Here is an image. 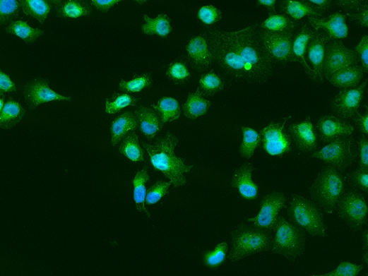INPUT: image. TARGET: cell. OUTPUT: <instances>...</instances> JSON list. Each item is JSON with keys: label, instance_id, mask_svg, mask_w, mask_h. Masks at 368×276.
<instances>
[{"label": "cell", "instance_id": "6da1fadb", "mask_svg": "<svg viewBox=\"0 0 368 276\" xmlns=\"http://www.w3.org/2000/svg\"><path fill=\"white\" fill-rule=\"evenodd\" d=\"M258 24L235 32L208 30L206 41L221 73L237 83L263 84L275 72V62L259 39Z\"/></svg>", "mask_w": 368, "mask_h": 276}, {"label": "cell", "instance_id": "7a4b0ae2", "mask_svg": "<svg viewBox=\"0 0 368 276\" xmlns=\"http://www.w3.org/2000/svg\"><path fill=\"white\" fill-rule=\"evenodd\" d=\"M179 138L175 133L167 131L164 137H158L154 145H148L141 140V144L148 151L153 166L163 172L176 188L184 186L186 180L184 173L190 172L194 166H186L183 158L177 157L174 150Z\"/></svg>", "mask_w": 368, "mask_h": 276}, {"label": "cell", "instance_id": "3957f363", "mask_svg": "<svg viewBox=\"0 0 368 276\" xmlns=\"http://www.w3.org/2000/svg\"><path fill=\"white\" fill-rule=\"evenodd\" d=\"M231 236L232 248L227 258L233 262L272 249L273 237L266 229L242 224L232 231Z\"/></svg>", "mask_w": 368, "mask_h": 276}, {"label": "cell", "instance_id": "277c9868", "mask_svg": "<svg viewBox=\"0 0 368 276\" xmlns=\"http://www.w3.org/2000/svg\"><path fill=\"white\" fill-rule=\"evenodd\" d=\"M346 181L342 172L336 168L328 166L319 173L309 192L314 203L327 213L333 212L337 203L345 192Z\"/></svg>", "mask_w": 368, "mask_h": 276}, {"label": "cell", "instance_id": "5b68a950", "mask_svg": "<svg viewBox=\"0 0 368 276\" xmlns=\"http://www.w3.org/2000/svg\"><path fill=\"white\" fill-rule=\"evenodd\" d=\"M292 198L288 209L291 224L311 236H325L324 216L318 205L299 194H292Z\"/></svg>", "mask_w": 368, "mask_h": 276}, {"label": "cell", "instance_id": "8992f818", "mask_svg": "<svg viewBox=\"0 0 368 276\" xmlns=\"http://www.w3.org/2000/svg\"><path fill=\"white\" fill-rule=\"evenodd\" d=\"M271 251L280 254L291 261L301 256L304 251L305 235L284 217H279L275 227Z\"/></svg>", "mask_w": 368, "mask_h": 276}, {"label": "cell", "instance_id": "52a82bcc", "mask_svg": "<svg viewBox=\"0 0 368 276\" xmlns=\"http://www.w3.org/2000/svg\"><path fill=\"white\" fill-rule=\"evenodd\" d=\"M357 155L355 140L350 136L331 142L321 150L314 152L311 157L319 159L343 173L356 162Z\"/></svg>", "mask_w": 368, "mask_h": 276}, {"label": "cell", "instance_id": "ba28073f", "mask_svg": "<svg viewBox=\"0 0 368 276\" xmlns=\"http://www.w3.org/2000/svg\"><path fill=\"white\" fill-rule=\"evenodd\" d=\"M338 216L353 230L361 229L367 221V205L357 190L345 192L337 203Z\"/></svg>", "mask_w": 368, "mask_h": 276}, {"label": "cell", "instance_id": "9c48e42d", "mask_svg": "<svg viewBox=\"0 0 368 276\" xmlns=\"http://www.w3.org/2000/svg\"><path fill=\"white\" fill-rule=\"evenodd\" d=\"M360 62L356 52L346 47L343 41L331 40L325 47L322 64V76L328 80L337 71L358 65Z\"/></svg>", "mask_w": 368, "mask_h": 276}, {"label": "cell", "instance_id": "30bf717a", "mask_svg": "<svg viewBox=\"0 0 368 276\" xmlns=\"http://www.w3.org/2000/svg\"><path fill=\"white\" fill-rule=\"evenodd\" d=\"M291 116L279 123H271L259 131L263 147L269 155L282 157L291 150L292 139L285 129V123Z\"/></svg>", "mask_w": 368, "mask_h": 276}, {"label": "cell", "instance_id": "8fae6325", "mask_svg": "<svg viewBox=\"0 0 368 276\" xmlns=\"http://www.w3.org/2000/svg\"><path fill=\"white\" fill-rule=\"evenodd\" d=\"M259 39L268 54L275 61H295L292 53L293 32L259 31Z\"/></svg>", "mask_w": 368, "mask_h": 276}, {"label": "cell", "instance_id": "7c38bea8", "mask_svg": "<svg viewBox=\"0 0 368 276\" xmlns=\"http://www.w3.org/2000/svg\"><path fill=\"white\" fill-rule=\"evenodd\" d=\"M287 199L283 193L273 192L265 196L260 202V211L254 218H249L248 222H254V226L274 231L279 218L280 211L286 208Z\"/></svg>", "mask_w": 368, "mask_h": 276}, {"label": "cell", "instance_id": "4fadbf2b", "mask_svg": "<svg viewBox=\"0 0 368 276\" xmlns=\"http://www.w3.org/2000/svg\"><path fill=\"white\" fill-rule=\"evenodd\" d=\"M367 80L355 89H343L331 102V110L342 119H353L363 100Z\"/></svg>", "mask_w": 368, "mask_h": 276}, {"label": "cell", "instance_id": "5bb4252c", "mask_svg": "<svg viewBox=\"0 0 368 276\" xmlns=\"http://www.w3.org/2000/svg\"><path fill=\"white\" fill-rule=\"evenodd\" d=\"M23 95L30 111L42 104L52 101H71V97L62 96L52 90L47 79L38 78L25 84Z\"/></svg>", "mask_w": 368, "mask_h": 276}, {"label": "cell", "instance_id": "9a60e30c", "mask_svg": "<svg viewBox=\"0 0 368 276\" xmlns=\"http://www.w3.org/2000/svg\"><path fill=\"white\" fill-rule=\"evenodd\" d=\"M330 41L328 35L325 32L315 31L305 51V60L313 71L316 83H322L325 80L322 76L323 59H324L325 47Z\"/></svg>", "mask_w": 368, "mask_h": 276}, {"label": "cell", "instance_id": "2e32d148", "mask_svg": "<svg viewBox=\"0 0 368 276\" xmlns=\"http://www.w3.org/2000/svg\"><path fill=\"white\" fill-rule=\"evenodd\" d=\"M316 128L320 133V139L324 143H331L337 139L352 136L355 131L351 124L333 115L322 116Z\"/></svg>", "mask_w": 368, "mask_h": 276}, {"label": "cell", "instance_id": "e0dca14e", "mask_svg": "<svg viewBox=\"0 0 368 276\" xmlns=\"http://www.w3.org/2000/svg\"><path fill=\"white\" fill-rule=\"evenodd\" d=\"M308 20L316 32H325L331 41L348 37L346 16L343 13H335L323 18L308 16Z\"/></svg>", "mask_w": 368, "mask_h": 276}, {"label": "cell", "instance_id": "ac0fdd59", "mask_svg": "<svg viewBox=\"0 0 368 276\" xmlns=\"http://www.w3.org/2000/svg\"><path fill=\"white\" fill-rule=\"evenodd\" d=\"M186 49L188 62L197 72H204L212 66L213 59L206 41V33L193 38L188 43Z\"/></svg>", "mask_w": 368, "mask_h": 276}, {"label": "cell", "instance_id": "d6986e66", "mask_svg": "<svg viewBox=\"0 0 368 276\" xmlns=\"http://www.w3.org/2000/svg\"><path fill=\"white\" fill-rule=\"evenodd\" d=\"M289 131L296 147L302 152L310 153L317 149V133L309 116L302 122L292 124Z\"/></svg>", "mask_w": 368, "mask_h": 276}, {"label": "cell", "instance_id": "ffe728a7", "mask_svg": "<svg viewBox=\"0 0 368 276\" xmlns=\"http://www.w3.org/2000/svg\"><path fill=\"white\" fill-rule=\"evenodd\" d=\"M255 170L254 164L247 163L237 168L233 172L231 186L238 189L242 197L247 200H254L257 198L258 186L252 180V174Z\"/></svg>", "mask_w": 368, "mask_h": 276}, {"label": "cell", "instance_id": "44dd1931", "mask_svg": "<svg viewBox=\"0 0 368 276\" xmlns=\"http://www.w3.org/2000/svg\"><path fill=\"white\" fill-rule=\"evenodd\" d=\"M314 32L315 31H313L307 23L303 24L297 35H295V40H292V53L295 61L300 62L305 73L312 82L315 83L313 71L305 60V51H307L308 43Z\"/></svg>", "mask_w": 368, "mask_h": 276}, {"label": "cell", "instance_id": "7402d4cb", "mask_svg": "<svg viewBox=\"0 0 368 276\" xmlns=\"http://www.w3.org/2000/svg\"><path fill=\"white\" fill-rule=\"evenodd\" d=\"M364 72L362 66L352 65L337 71L328 81L331 85L340 89L355 88L361 83Z\"/></svg>", "mask_w": 368, "mask_h": 276}, {"label": "cell", "instance_id": "603a6c76", "mask_svg": "<svg viewBox=\"0 0 368 276\" xmlns=\"http://www.w3.org/2000/svg\"><path fill=\"white\" fill-rule=\"evenodd\" d=\"M50 2L56 6L57 16L65 19H76L93 12L91 5L83 0H51Z\"/></svg>", "mask_w": 368, "mask_h": 276}, {"label": "cell", "instance_id": "cb8c5ba5", "mask_svg": "<svg viewBox=\"0 0 368 276\" xmlns=\"http://www.w3.org/2000/svg\"><path fill=\"white\" fill-rule=\"evenodd\" d=\"M134 116L141 123V131L148 140L154 138L157 133L164 128V124L155 111L141 106L134 111Z\"/></svg>", "mask_w": 368, "mask_h": 276}, {"label": "cell", "instance_id": "d4e9b609", "mask_svg": "<svg viewBox=\"0 0 368 276\" xmlns=\"http://www.w3.org/2000/svg\"><path fill=\"white\" fill-rule=\"evenodd\" d=\"M138 126V121L131 112H124L115 119L111 127L112 145H118L128 132L136 130Z\"/></svg>", "mask_w": 368, "mask_h": 276}, {"label": "cell", "instance_id": "484cf974", "mask_svg": "<svg viewBox=\"0 0 368 276\" xmlns=\"http://www.w3.org/2000/svg\"><path fill=\"white\" fill-rule=\"evenodd\" d=\"M26 111L23 107L10 97V100L4 104L2 111L0 112V129H11L21 121Z\"/></svg>", "mask_w": 368, "mask_h": 276}, {"label": "cell", "instance_id": "4316f807", "mask_svg": "<svg viewBox=\"0 0 368 276\" xmlns=\"http://www.w3.org/2000/svg\"><path fill=\"white\" fill-rule=\"evenodd\" d=\"M280 11L286 16H290L291 19L295 22L300 20L304 16H311L316 18L325 17L315 10L309 4L308 1H290L283 0L280 4Z\"/></svg>", "mask_w": 368, "mask_h": 276}, {"label": "cell", "instance_id": "83f0119b", "mask_svg": "<svg viewBox=\"0 0 368 276\" xmlns=\"http://www.w3.org/2000/svg\"><path fill=\"white\" fill-rule=\"evenodd\" d=\"M299 23L285 14L269 16L268 19L260 25V30L273 32H293Z\"/></svg>", "mask_w": 368, "mask_h": 276}, {"label": "cell", "instance_id": "f1b7e54d", "mask_svg": "<svg viewBox=\"0 0 368 276\" xmlns=\"http://www.w3.org/2000/svg\"><path fill=\"white\" fill-rule=\"evenodd\" d=\"M151 107L158 112L159 119L164 124L177 120L181 116V107L172 97H164L158 101L157 105L152 104Z\"/></svg>", "mask_w": 368, "mask_h": 276}, {"label": "cell", "instance_id": "f546056e", "mask_svg": "<svg viewBox=\"0 0 368 276\" xmlns=\"http://www.w3.org/2000/svg\"><path fill=\"white\" fill-rule=\"evenodd\" d=\"M146 21L141 26L143 33L147 35H158L160 37L165 38L173 31L170 25V19L165 14H160L155 19H151L148 15L143 16Z\"/></svg>", "mask_w": 368, "mask_h": 276}, {"label": "cell", "instance_id": "4dcf8cb0", "mask_svg": "<svg viewBox=\"0 0 368 276\" xmlns=\"http://www.w3.org/2000/svg\"><path fill=\"white\" fill-rule=\"evenodd\" d=\"M211 102L206 100L198 92L189 94L186 103L183 105V111L188 119H196L204 115L210 108Z\"/></svg>", "mask_w": 368, "mask_h": 276}, {"label": "cell", "instance_id": "1f68e13d", "mask_svg": "<svg viewBox=\"0 0 368 276\" xmlns=\"http://www.w3.org/2000/svg\"><path fill=\"white\" fill-rule=\"evenodd\" d=\"M150 180L148 174V167L142 169V171H138L136 177L133 178V198L136 200L138 210L140 212H146L148 217H150V213L145 207V200L146 198V183Z\"/></svg>", "mask_w": 368, "mask_h": 276}, {"label": "cell", "instance_id": "d6a6232c", "mask_svg": "<svg viewBox=\"0 0 368 276\" xmlns=\"http://www.w3.org/2000/svg\"><path fill=\"white\" fill-rule=\"evenodd\" d=\"M25 15L31 16L41 24L46 21L52 4L46 0H21L20 1Z\"/></svg>", "mask_w": 368, "mask_h": 276}, {"label": "cell", "instance_id": "836d02e7", "mask_svg": "<svg viewBox=\"0 0 368 276\" xmlns=\"http://www.w3.org/2000/svg\"><path fill=\"white\" fill-rule=\"evenodd\" d=\"M5 30L7 33L17 35L28 44L33 43L44 33L42 30L31 28L28 22L23 20L13 21L6 26Z\"/></svg>", "mask_w": 368, "mask_h": 276}, {"label": "cell", "instance_id": "e575fe53", "mask_svg": "<svg viewBox=\"0 0 368 276\" xmlns=\"http://www.w3.org/2000/svg\"><path fill=\"white\" fill-rule=\"evenodd\" d=\"M119 152L131 160L132 162H143V160H145L138 136L134 131H129L125 135L119 148Z\"/></svg>", "mask_w": 368, "mask_h": 276}, {"label": "cell", "instance_id": "d590c367", "mask_svg": "<svg viewBox=\"0 0 368 276\" xmlns=\"http://www.w3.org/2000/svg\"><path fill=\"white\" fill-rule=\"evenodd\" d=\"M224 85L225 83L212 69L210 72L201 76L196 92L202 97H210L222 91Z\"/></svg>", "mask_w": 368, "mask_h": 276}, {"label": "cell", "instance_id": "8d00e7d4", "mask_svg": "<svg viewBox=\"0 0 368 276\" xmlns=\"http://www.w3.org/2000/svg\"><path fill=\"white\" fill-rule=\"evenodd\" d=\"M244 133V140L239 148V152L242 157L249 159L254 155V151L261 142L259 133L253 128L242 127Z\"/></svg>", "mask_w": 368, "mask_h": 276}, {"label": "cell", "instance_id": "74e56055", "mask_svg": "<svg viewBox=\"0 0 368 276\" xmlns=\"http://www.w3.org/2000/svg\"><path fill=\"white\" fill-rule=\"evenodd\" d=\"M138 100L128 94L114 93L111 99L106 100V113L116 114L128 106H137Z\"/></svg>", "mask_w": 368, "mask_h": 276}, {"label": "cell", "instance_id": "f35d334b", "mask_svg": "<svg viewBox=\"0 0 368 276\" xmlns=\"http://www.w3.org/2000/svg\"><path fill=\"white\" fill-rule=\"evenodd\" d=\"M153 83L152 77L150 73L142 75H134L129 82L121 79L119 84L120 91L123 92H140L143 88L151 87Z\"/></svg>", "mask_w": 368, "mask_h": 276}, {"label": "cell", "instance_id": "ab89813d", "mask_svg": "<svg viewBox=\"0 0 368 276\" xmlns=\"http://www.w3.org/2000/svg\"><path fill=\"white\" fill-rule=\"evenodd\" d=\"M167 76L177 85H186L190 81L191 75L184 61H174L170 64Z\"/></svg>", "mask_w": 368, "mask_h": 276}, {"label": "cell", "instance_id": "60d3db41", "mask_svg": "<svg viewBox=\"0 0 368 276\" xmlns=\"http://www.w3.org/2000/svg\"><path fill=\"white\" fill-rule=\"evenodd\" d=\"M22 7L16 0H0V26L10 24L18 16Z\"/></svg>", "mask_w": 368, "mask_h": 276}, {"label": "cell", "instance_id": "b9f144b4", "mask_svg": "<svg viewBox=\"0 0 368 276\" xmlns=\"http://www.w3.org/2000/svg\"><path fill=\"white\" fill-rule=\"evenodd\" d=\"M227 252V243L218 244L213 251H208L204 253L203 258L204 264L210 268H216L225 262Z\"/></svg>", "mask_w": 368, "mask_h": 276}, {"label": "cell", "instance_id": "7bdbcfd3", "mask_svg": "<svg viewBox=\"0 0 368 276\" xmlns=\"http://www.w3.org/2000/svg\"><path fill=\"white\" fill-rule=\"evenodd\" d=\"M172 183L158 181L148 191L146 195V203L148 205L158 203L161 198L168 193V188Z\"/></svg>", "mask_w": 368, "mask_h": 276}, {"label": "cell", "instance_id": "ee69618b", "mask_svg": "<svg viewBox=\"0 0 368 276\" xmlns=\"http://www.w3.org/2000/svg\"><path fill=\"white\" fill-rule=\"evenodd\" d=\"M364 269V265H356L350 263H340L338 268L329 273L311 276H357Z\"/></svg>", "mask_w": 368, "mask_h": 276}, {"label": "cell", "instance_id": "f6af8a7d", "mask_svg": "<svg viewBox=\"0 0 368 276\" xmlns=\"http://www.w3.org/2000/svg\"><path fill=\"white\" fill-rule=\"evenodd\" d=\"M199 19L205 24L217 23L222 19V13L213 6H206L201 8L198 13Z\"/></svg>", "mask_w": 368, "mask_h": 276}, {"label": "cell", "instance_id": "bcb514c9", "mask_svg": "<svg viewBox=\"0 0 368 276\" xmlns=\"http://www.w3.org/2000/svg\"><path fill=\"white\" fill-rule=\"evenodd\" d=\"M349 183L356 190H360L367 193L368 190V172H362L356 169L355 171L347 175Z\"/></svg>", "mask_w": 368, "mask_h": 276}, {"label": "cell", "instance_id": "7dc6e473", "mask_svg": "<svg viewBox=\"0 0 368 276\" xmlns=\"http://www.w3.org/2000/svg\"><path fill=\"white\" fill-rule=\"evenodd\" d=\"M335 6H338L347 13H357L368 8V1L367 0H338L334 3Z\"/></svg>", "mask_w": 368, "mask_h": 276}, {"label": "cell", "instance_id": "c3c4849f", "mask_svg": "<svg viewBox=\"0 0 368 276\" xmlns=\"http://www.w3.org/2000/svg\"><path fill=\"white\" fill-rule=\"evenodd\" d=\"M357 152L360 156L358 170L368 172V139L366 136H362L357 142Z\"/></svg>", "mask_w": 368, "mask_h": 276}, {"label": "cell", "instance_id": "681fc988", "mask_svg": "<svg viewBox=\"0 0 368 276\" xmlns=\"http://www.w3.org/2000/svg\"><path fill=\"white\" fill-rule=\"evenodd\" d=\"M354 51L362 61L364 74H367L368 73V37L367 35H364L362 41Z\"/></svg>", "mask_w": 368, "mask_h": 276}, {"label": "cell", "instance_id": "f907efd6", "mask_svg": "<svg viewBox=\"0 0 368 276\" xmlns=\"http://www.w3.org/2000/svg\"><path fill=\"white\" fill-rule=\"evenodd\" d=\"M16 91V86L10 76L0 70V97H4L6 93Z\"/></svg>", "mask_w": 368, "mask_h": 276}, {"label": "cell", "instance_id": "816d5d0a", "mask_svg": "<svg viewBox=\"0 0 368 276\" xmlns=\"http://www.w3.org/2000/svg\"><path fill=\"white\" fill-rule=\"evenodd\" d=\"M308 3L313 10L322 15H324L334 6V2L331 1V0H310Z\"/></svg>", "mask_w": 368, "mask_h": 276}, {"label": "cell", "instance_id": "f5cc1de1", "mask_svg": "<svg viewBox=\"0 0 368 276\" xmlns=\"http://www.w3.org/2000/svg\"><path fill=\"white\" fill-rule=\"evenodd\" d=\"M366 112L364 114H362L360 112H357L355 116L352 119L354 122L357 124V128L364 135H367V123H368V108L367 105H364Z\"/></svg>", "mask_w": 368, "mask_h": 276}, {"label": "cell", "instance_id": "db71d44e", "mask_svg": "<svg viewBox=\"0 0 368 276\" xmlns=\"http://www.w3.org/2000/svg\"><path fill=\"white\" fill-rule=\"evenodd\" d=\"M349 17V21L356 22L357 24L367 28L368 26V8L355 13H346Z\"/></svg>", "mask_w": 368, "mask_h": 276}, {"label": "cell", "instance_id": "11a10c76", "mask_svg": "<svg viewBox=\"0 0 368 276\" xmlns=\"http://www.w3.org/2000/svg\"><path fill=\"white\" fill-rule=\"evenodd\" d=\"M121 2V0H107V1H92L91 4L95 6L98 11L107 13L114 4Z\"/></svg>", "mask_w": 368, "mask_h": 276}, {"label": "cell", "instance_id": "9f6ffc18", "mask_svg": "<svg viewBox=\"0 0 368 276\" xmlns=\"http://www.w3.org/2000/svg\"><path fill=\"white\" fill-rule=\"evenodd\" d=\"M257 4L259 6L265 7L268 12L269 16L276 14L275 7L276 1H275V0H259Z\"/></svg>", "mask_w": 368, "mask_h": 276}, {"label": "cell", "instance_id": "6f0895ef", "mask_svg": "<svg viewBox=\"0 0 368 276\" xmlns=\"http://www.w3.org/2000/svg\"><path fill=\"white\" fill-rule=\"evenodd\" d=\"M368 230L365 229L362 235V243L364 246V252H368Z\"/></svg>", "mask_w": 368, "mask_h": 276}, {"label": "cell", "instance_id": "680465c9", "mask_svg": "<svg viewBox=\"0 0 368 276\" xmlns=\"http://www.w3.org/2000/svg\"><path fill=\"white\" fill-rule=\"evenodd\" d=\"M4 106V99H0V112L2 111Z\"/></svg>", "mask_w": 368, "mask_h": 276}]
</instances>
